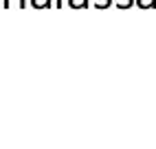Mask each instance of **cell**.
Returning <instances> with one entry per match:
<instances>
[{"instance_id": "277c9868", "label": "cell", "mask_w": 156, "mask_h": 149, "mask_svg": "<svg viewBox=\"0 0 156 149\" xmlns=\"http://www.w3.org/2000/svg\"><path fill=\"white\" fill-rule=\"evenodd\" d=\"M112 7V0H99V2L95 5V9H99V11H103V9Z\"/></svg>"}, {"instance_id": "52a82bcc", "label": "cell", "mask_w": 156, "mask_h": 149, "mask_svg": "<svg viewBox=\"0 0 156 149\" xmlns=\"http://www.w3.org/2000/svg\"><path fill=\"white\" fill-rule=\"evenodd\" d=\"M62 5H64V0H55V7H57V9H59Z\"/></svg>"}, {"instance_id": "8992f818", "label": "cell", "mask_w": 156, "mask_h": 149, "mask_svg": "<svg viewBox=\"0 0 156 149\" xmlns=\"http://www.w3.org/2000/svg\"><path fill=\"white\" fill-rule=\"evenodd\" d=\"M134 5H136V0H121V2H119V9L123 11V9H130V7H134Z\"/></svg>"}, {"instance_id": "5b68a950", "label": "cell", "mask_w": 156, "mask_h": 149, "mask_svg": "<svg viewBox=\"0 0 156 149\" xmlns=\"http://www.w3.org/2000/svg\"><path fill=\"white\" fill-rule=\"evenodd\" d=\"M2 7L9 9V7H11V0H2ZM18 7H20V9H24V7H27V0H18Z\"/></svg>"}, {"instance_id": "7a4b0ae2", "label": "cell", "mask_w": 156, "mask_h": 149, "mask_svg": "<svg viewBox=\"0 0 156 149\" xmlns=\"http://www.w3.org/2000/svg\"><path fill=\"white\" fill-rule=\"evenodd\" d=\"M139 9H156V0H136Z\"/></svg>"}, {"instance_id": "6da1fadb", "label": "cell", "mask_w": 156, "mask_h": 149, "mask_svg": "<svg viewBox=\"0 0 156 149\" xmlns=\"http://www.w3.org/2000/svg\"><path fill=\"white\" fill-rule=\"evenodd\" d=\"M31 7L33 9H51L53 0H31Z\"/></svg>"}, {"instance_id": "3957f363", "label": "cell", "mask_w": 156, "mask_h": 149, "mask_svg": "<svg viewBox=\"0 0 156 149\" xmlns=\"http://www.w3.org/2000/svg\"><path fill=\"white\" fill-rule=\"evenodd\" d=\"M68 7L70 9H86L88 7V0H68Z\"/></svg>"}]
</instances>
